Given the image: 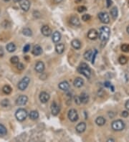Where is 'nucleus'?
<instances>
[{"label": "nucleus", "mask_w": 129, "mask_h": 142, "mask_svg": "<svg viewBox=\"0 0 129 142\" xmlns=\"http://www.w3.org/2000/svg\"><path fill=\"white\" fill-rule=\"evenodd\" d=\"M111 35V30L107 26H103L101 27L100 30H99V33H98V36L100 40L102 42H106Z\"/></svg>", "instance_id": "nucleus-1"}, {"label": "nucleus", "mask_w": 129, "mask_h": 142, "mask_svg": "<svg viewBox=\"0 0 129 142\" xmlns=\"http://www.w3.org/2000/svg\"><path fill=\"white\" fill-rule=\"evenodd\" d=\"M77 71L82 75H83L85 77H86L87 78H90V75H91V70L90 68V67L85 62L81 63L78 68H77Z\"/></svg>", "instance_id": "nucleus-2"}, {"label": "nucleus", "mask_w": 129, "mask_h": 142, "mask_svg": "<svg viewBox=\"0 0 129 142\" xmlns=\"http://www.w3.org/2000/svg\"><path fill=\"white\" fill-rule=\"evenodd\" d=\"M28 115V113L24 108L18 109L15 113V117L19 121H23L27 118Z\"/></svg>", "instance_id": "nucleus-3"}, {"label": "nucleus", "mask_w": 129, "mask_h": 142, "mask_svg": "<svg viewBox=\"0 0 129 142\" xmlns=\"http://www.w3.org/2000/svg\"><path fill=\"white\" fill-rule=\"evenodd\" d=\"M111 127L116 131H120L124 129L125 124L122 120H116L112 122Z\"/></svg>", "instance_id": "nucleus-4"}, {"label": "nucleus", "mask_w": 129, "mask_h": 142, "mask_svg": "<svg viewBox=\"0 0 129 142\" xmlns=\"http://www.w3.org/2000/svg\"><path fill=\"white\" fill-rule=\"evenodd\" d=\"M30 79L29 77H24L18 83V88L19 90L23 91L24 90H26V88H27L30 84Z\"/></svg>", "instance_id": "nucleus-5"}, {"label": "nucleus", "mask_w": 129, "mask_h": 142, "mask_svg": "<svg viewBox=\"0 0 129 142\" xmlns=\"http://www.w3.org/2000/svg\"><path fill=\"white\" fill-rule=\"evenodd\" d=\"M69 120L72 122H75L78 120V114H77V112L75 109H70L68 111V114H67Z\"/></svg>", "instance_id": "nucleus-6"}, {"label": "nucleus", "mask_w": 129, "mask_h": 142, "mask_svg": "<svg viewBox=\"0 0 129 142\" xmlns=\"http://www.w3.org/2000/svg\"><path fill=\"white\" fill-rule=\"evenodd\" d=\"M98 18L103 24H108L110 22V17L107 12H101L98 14Z\"/></svg>", "instance_id": "nucleus-7"}, {"label": "nucleus", "mask_w": 129, "mask_h": 142, "mask_svg": "<svg viewBox=\"0 0 129 142\" xmlns=\"http://www.w3.org/2000/svg\"><path fill=\"white\" fill-rule=\"evenodd\" d=\"M28 101V98L24 96V95H22V96H19L17 100H16V104L17 106H24L26 103Z\"/></svg>", "instance_id": "nucleus-8"}, {"label": "nucleus", "mask_w": 129, "mask_h": 142, "mask_svg": "<svg viewBox=\"0 0 129 142\" xmlns=\"http://www.w3.org/2000/svg\"><path fill=\"white\" fill-rule=\"evenodd\" d=\"M19 5L23 11L27 12L30 8V2L29 0H21L19 2Z\"/></svg>", "instance_id": "nucleus-9"}, {"label": "nucleus", "mask_w": 129, "mask_h": 142, "mask_svg": "<svg viewBox=\"0 0 129 142\" xmlns=\"http://www.w3.org/2000/svg\"><path fill=\"white\" fill-rule=\"evenodd\" d=\"M88 37L91 40H95L98 37V32L95 29H91L88 32Z\"/></svg>", "instance_id": "nucleus-10"}, {"label": "nucleus", "mask_w": 129, "mask_h": 142, "mask_svg": "<svg viewBox=\"0 0 129 142\" xmlns=\"http://www.w3.org/2000/svg\"><path fill=\"white\" fill-rule=\"evenodd\" d=\"M49 98H50V96L47 92H42L40 94V101L42 103H47L49 100Z\"/></svg>", "instance_id": "nucleus-11"}, {"label": "nucleus", "mask_w": 129, "mask_h": 142, "mask_svg": "<svg viewBox=\"0 0 129 142\" xmlns=\"http://www.w3.org/2000/svg\"><path fill=\"white\" fill-rule=\"evenodd\" d=\"M70 22L72 25H73L75 27L80 26V21L77 16H72L70 19Z\"/></svg>", "instance_id": "nucleus-12"}, {"label": "nucleus", "mask_w": 129, "mask_h": 142, "mask_svg": "<svg viewBox=\"0 0 129 142\" xmlns=\"http://www.w3.org/2000/svg\"><path fill=\"white\" fill-rule=\"evenodd\" d=\"M51 111H52V114L53 115H57L60 112V107L55 101L53 102V103L51 105Z\"/></svg>", "instance_id": "nucleus-13"}, {"label": "nucleus", "mask_w": 129, "mask_h": 142, "mask_svg": "<svg viewBox=\"0 0 129 142\" xmlns=\"http://www.w3.org/2000/svg\"><path fill=\"white\" fill-rule=\"evenodd\" d=\"M41 32L44 36L49 37L52 34V30L48 25H44L41 28Z\"/></svg>", "instance_id": "nucleus-14"}, {"label": "nucleus", "mask_w": 129, "mask_h": 142, "mask_svg": "<svg viewBox=\"0 0 129 142\" xmlns=\"http://www.w3.org/2000/svg\"><path fill=\"white\" fill-rule=\"evenodd\" d=\"M35 70L37 71V73H42L43 71L44 70V64L43 62L42 61H38L36 65H35Z\"/></svg>", "instance_id": "nucleus-15"}, {"label": "nucleus", "mask_w": 129, "mask_h": 142, "mask_svg": "<svg viewBox=\"0 0 129 142\" xmlns=\"http://www.w3.org/2000/svg\"><path fill=\"white\" fill-rule=\"evenodd\" d=\"M75 129H76V131L77 133H83L85 131V129H86V124H85V123L81 122V123L78 124L77 125Z\"/></svg>", "instance_id": "nucleus-16"}, {"label": "nucleus", "mask_w": 129, "mask_h": 142, "mask_svg": "<svg viewBox=\"0 0 129 142\" xmlns=\"http://www.w3.org/2000/svg\"><path fill=\"white\" fill-rule=\"evenodd\" d=\"M32 53L34 55H35V56H39V55H40L42 53V47L40 45H38V44L35 45L33 47Z\"/></svg>", "instance_id": "nucleus-17"}, {"label": "nucleus", "mask_w": 129, "mask_h": 142, "mask_svg": "<svg viewBox=\"0 0 129 142\" xmlns=\"http://www.w3.org/2000/svg\"><path fill=\"white\" fill-rule=\"evenodd\" d=\"M61 34L60 32L58 31H55V32H53V36H52V40L55 43H58L59 42V41L61 40Z\"/></svg>", "instance_id": "nucleus-18"}, {"label": "nucleus", "mask_w": 129, "mask_h": 142, "mask_svg": "<svg viewBox=\"0 0 129 142\" xmlns=\"http://www.w3.org/2000/svg\"><path fill=\"white\" fill-rule=\"evenodd\" d=\"M80 98L81 103H83V104H86L89 101V96L85 92H83L80 94Z\"/></svg>", "instance_id": "nucleus-19"}, {"label": "nucleus", "mask_w": 129, "mask_h": 142, "mask_svg": "<svg viewBox=\"0 0 129 142\" xmlns=\"http://www.w3.org/2000/svg\"><path fill=\"white\" fill-rule=\"evenodd\" d=\"M58 87L62 90L67 91V90H68L70 89V84H69V83L67 81H62L59 84Z\"/></svg>", "instance_id": "nucleus-20"}, {"label": "nucleus", "mask_w": 129, "mask_h": 142, "mask_svg": "<svg viewBox=\"0 0 129 142\" xmlns=\"http://www.w3.org/2000/svg\"><path fill=\"white\" fill-rule=\"evenodd\" d=\"M73 84L76 88H81L84 84V80L81 78H76L74 80Z\"/></svg>", "instance_id": "nucleus-21"}, {"label": "nucleus", "mask_w": 129, "mask_h": 142, "mask_svg": "<svg viewBox=\"0 0 129 142\" xmlns=\"http://www.w3.org/2000/svg\"><path fill=\"white\" fill-rule=\"evenodd\" d=\"M55 50L56 52L61 55L63 53L64 50H65V45L63 43H59V44H57L56 46H55Z\"/></svg>", "instance_id": "nucleus-22"}, {"label": "nucleus", "mask_w": 129, "mask_h": 142, "mask_svg": "<svg viewBox=\"0 0 129 142\" xmlns=\"http://www.w3.org/2000/svg\"><path fill=\"white\" fill-rule=\"evenodd\" d=\"M106 122V118L102 116H99L95 119V124L99 126H102L103 125H105Z\"/></svg>", "instance_id": "nucleus-23"}, {"label": "nucleus", "mask_w": 129, "mask_h": 142, "mask_svg": "<svg viewBox=\"0 0 129 142\" xmlns=\"http://www.w3.org/2000/svg\"><path fill=\"white\" fill-rule=\"evenodd\" d=\"M71 44H72L73 48H75L76 50H79V49H80V47H81V42L78 40H77V39L73 40L71 42Z\"/></svg>", "instance_id": "nucleus-24"}, {"label": "nucleus", "mask_w": 129, "mask_h": 142, "mask_svg": "<svg viewBox=\"0 0 129 142\" xmlns=\"http://www.w3.org/2000/svg\"><path fill=\"white\" fill-rule=\"evenodd\" d=\"M17 47L16 45L13 43V42H10L9 44H7V45L6 46V49L7 50V51L9 53H13L16 50Z\"/></svg>", "instance_id": "nucleus-25"}, {"label": "nucleus", "mask_w": 129, "mask_h": 142, "mask_svg": "<svg viewBox=\"0 0 129 142\" xmlns=\"http://www.w3.org/2000/svg\"><path fill=\"white\" fill-rule=\"evenodd\" d=\"M111 15L113 19H117L118 15V8L116 7H114L111 9Z\"/></svg>", "instance_id": "nucleus-26"}, {"label": "nucleus", "mask_w": 129, "mask_h": 142, "mask_svg": "<svg viewBox=\"0 0 129 142\" xmlns=\"http://www.w3.org/2000/svg\"><path fill=\"white\" fill-rule=\"evenodd\" d=\"M30 118H31L32 120H37L39 118V113L37 111H32L30 114H29Z\"/></svg>", "instance_id": "nucleus-27"}, {"label": "nucleus", "mask_w": 129, "mask_h": 142, "mask_svg": "<svg viewBox=\"0 0 129 142\" xmlns=\"http://www.w3.org/2000/svg\"><path fill=\"white\" fill-rule=\"evenodd\" d=\"M12 88L9 86V85H4L3 88H2V91H3V93H4V94H6V95H9V94H10L11 93H12Z\"/></svg>", "instance_id": "nucleus-28"}, {"label": "nucleus", "mask_w": 129, "mask_h": 142, "mask_svg": "<svg viewBox=\"0 0 129 142\" xmlns=\"http://www.w3.org/2000/svg\"><path fill=\"white\" fill-rule=\"evenodd\" d=\"M7 133V130L6 127L0 124V136H4Z\"/></svg>", "instance_id": "nucleus-29"}, {"label": "nucleus", "mask_w": 129, "mask_h": 142, "mask_svg": "<svg viewBox=\"0 0 129 142\" xmlns=\"http://www.w3.org/2000/svg\"><path fill=\"white\" fill-rule=\"evenodd\" d=\"M93 56V51L92 50H88L84 53V58L86 60H90Z\"/></svg>", "instance_id": "nucleus-30"}, {"label": "nucleus", "mask_w": 129, "mask_h": 142, "mask_svg": "<svg viewBox=\"0 0 129 142\" xmlns=\"http://www.w3.org/2000/svg\"><path fill=\"white\" fill-rule=\"evenodd\" d=\"M22 33H23L24 35L28 36V37L32 35V30H31L30 28H24V29L22 30Z\"/></svg>", "instance_id": "nucleus-31"}, {"label": "nucleus", "mask_w": 129, "mask_h": 142, "mask_svg": "<svg viewBox=\"0 0 129 142\" xmlns=\"http://www.w3.org/2000/svg\"><path fill=\"white\" fill-rule=\"evenodd\" d=\"M118 61H119L120 64H121V65H125V64L127 63V62H128V59H127V58H126L125 56L122 55V56H120V57L119 58Z\"/></svg>", "instance_id": "nucleus-32"}, {"label": "nucleus", "mask_w": 129, "mask_h": 142, "mask_svg": "<svg viewBox=\"0 0 129 142\" xmlns=\"http://www.w3.org/2000/svg\"><path fill=\"white\" fill-rule=\"evenodd\" d=\"M121 50L124 53H128L129 52V44H123L120 47Z\"/></svg>", "instance_id": "nucleus-33"}, {"label": "nucleus", "mask_w": 129, "mask_h": 142, "mask_svg": "<svg viewBox=\"0 0 129 142\" xmlns=\"http://www.w3.org/2000/svg\"><path fill=\"white\" fill-rule=\"evenodd\" d=\"M10 61H11V63L13 64V65H16L19 62V58L17 56H13L10 59Z\"/></svg>", "instance_id": "nucleus-34"}, {"label": "nucleus", "mask_w": 129, "mask_h": 142, "mask_svg": "<svg viewBox=\"0 0 129 142\" xmlns=\"http://www.w3.org/2000/svg\"><path fill=\"white\" fill-rule=\"evenodd\" d=\"M1 105L2 106H3L4 108H7L10 105L9 101L8 99H4L2 102H1Z\"/></svg>", "instance_id": "nucleus-35"}, {"label": "nucleus", "mask_w": 129, "mask_h": 142, "mask_svg": "<svg viewBox=\"0 0 129 142\" xmlns=\"http://www.w3.org/2000/svg\"><path fill=\"white\" fill-rule=\"evenodd\" d=\"M90 19H91L90 15V14H85L83 15V17H82V19H83L84 22H88V21H89Z\"/></svg>", "instance_id": "nucleus-36"}, {"label": "nucleus", "mask_w": 129, "mask_h": 142, "mask_svg": "<svg viewBox=\"0 0 129 142\" xmlns=\"http://www.w3.org/2000/svg\"><path fill=\"white\" fill-rule=\"evenodd\" d=\"M30 47H31V46H30V44H27L26 45H24V48H23V52L25 53H27V52H29L30 50Z\"/></svg>", "instance_id": "nucleus-37"}, {"label": "nucleus", "mask_w": 129, "mask_h": 142, "mask_svg": "<svg viewBox=\"0 0 129 142\" xmlns=\"http://www.w3.org/2000/svg\"><path fill=\"white\" fill-rule=\"evenodd\" d=\"M87 10V8L85 7V6H80L77 7V12H80V13H82V12H84Z\"/></svg>", "instance_id": "nucleus-38"}, {"label": "nucleus", "mask_w": 129, "mask_h": 142, "mask_svg": "<svg viewBox=\"0 0 129 142\" xmlns=\"http://www.w3.org/2000/svg\"><path fill=\"white\" fill-rule=\"evenodd\" d=\"M17 69H18L19 70H24V65H23L22 63L18 62V63H17Z\"/></svg>", "instance_id": "nucleus-39"}, {"label": "nucleus", "mask_w": 129, "mask_h": 142, "mask_svg": "<svg viewBox=\"0 0 129 142\" xmlns=\"http://www.w3.org/2000/svg\"><path fill=\"white\" fill-rule=\"evenodd\" d=\"M97 54H98V51H97V50H94V53L93 54V56H92V63L93 64L95 62V58Z\"/></svg>", "instance_id": "nucleus-40"}, {"label": "nucleus", "mask_w": 129, "mask_h": 142, "mask_svg": "<svg viewBox=\"0 0 129 142\" xmlns=\"http://www.w3.org/2000/svg\"><path fill=\"white\" fill-rule=\"evenodd\" d=\"M75 102L76 104L80 105V104L81 103V101H80V97H78V96L75 97Z\"/></svg>", "instance_id": "nucleus-41"}, {"label": "nucleus", "mask_w": 129, "mask_h": 142, "mask_svg": "<svg viewBox=\"0 0 129 142\" xmlns=\"http://www.w3.org/2000/svg\"><path fill=\"white\" fill-rule=\"evenodd\" d=\"M121 115H122V117H123V118H127V117L129 115V113H128V112L127 111H124L122 112Z\"/></svg>", "instance_id": "nucleus-42"}, {"label": "nucleus", "mask_w": 129, "mask_h": 142, "mask_svg": "<svg viewBox=\"0 0 129 142\" xmlns=\"http://www.w3.org/2000/svg\"><path fill=\"white\" fill-rule=\"evenodd\" d=\"M112 3H113V2H112V0H106V4H107V7L108 8V7H111V5L112 4Z\"/></svg>", "instance_id": "nucleus-43"}, {"label": "nucleus", "mask_w": 129, "mask_h": 142, "mask_svg": "<svg viewBox=\"0 0 129 142\" xmlns=\"http://www.w3.org/2000/svg\"><path fill=\"white\" fill-rule=\"evenodd\" d=\"M104 85H105V87H106V88H111V83H109V82H106L105 83H104Z\"/></svg>", "instance_id": "nucleus-44"}, {"label": "nucleus", "mask_w": 129, "mask_h": 142, "mask_svg": "<svg viewBox=\"0 0 129 142\" xmlns=\"http://www.w3.org/2000/svg\"><path fill=\"white\" fill-rule=\"evenodd\" d=\"M125 108H126L128 111H129V100H128V101H126V103H125Z\"/></svg>", "instance_id": "nucleus-45"}, {"label": "nucleus", "mask_w": 129, "mask_h": 142, "mask_svg": "<svg viewBox=\"0 0 129 142\" xmlns=\"http://www.w3.org/2000/svg\"><path fill=\"white\" fill-rule=\"evenodd\" d=\"M62 1H63V0H53V2H54V4H58L61 3Z\"/></svg>", "instance_id": "nucleus-46"}, {"label": "nucleus", "mask_w": 129, "mask_h": 142, "mask_svg": "<svg viewBox=\"0 0 129 142\" xmlns=\"http://www.w3.org/2000/svg\"><path fill=\"white\" fill-rule=\"evenodd\" d=\"M4 55V52L2 48H0V57H3Z\"/></svg>", "instance_id": "nucleus-47"}, {"label": "nucleus", "mask_w": 129, "mask_h": 142, "mask_svg": "<svg viewBox=\"0 0 129 142\" xmlns=\"http://www.w3.org/2000/svg\"><path fill=\"white\" fill-rule=\"evenodd\" d=\"M126 32H128V34H129V25L127 27V28H126Z\"/></svg>", "instance_id": "nucleus-48"}, {"label": "nucleus", "mask_w": 129, "mask_h": 142, "mask_svg": "<svg viewBox=\"0 0 129 142\" xmlns=\"http://www.w3.org/2000/svg\"><path fill=\"white\" fill-rule=\"evenodd\" d=\"M13 1L14 2H19L21 0H13Z\"/></svg>", "instance_id": "nucleus-49"}, {"label": "nucleus", "mask_w": 129, "mask_h": 142, "mask_svg": "<svg viewBox=\"0 0 129 142\" xmlns=\"http://www.w3.org/2000/svg\"><path fill=\"white\" fill-rule=\"evenodd\" d=\"M3 1H4V2H9L10 0H3Z\"/></svg>", "instance_id": "nucleus-50"}, {"label": "nucleus", "mask_w": 129, "mask_h": 142, "mask_svg": "<svg viewBox=\"0 0 129 142\" xmlns=\"http://www.w3.org/2000/svg\"><path fill=\"white\" fill-rule=\"evenodd\" d=\"M128 4H129V2H128Z\"/></svg>", "instance_id": "nucleus-51"}]
</instances>
